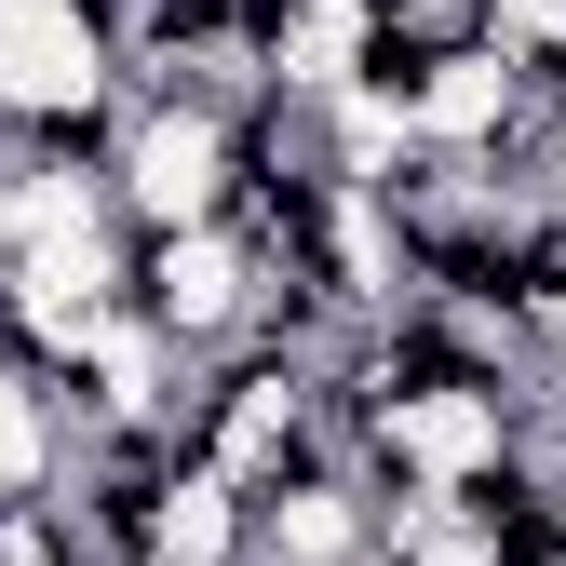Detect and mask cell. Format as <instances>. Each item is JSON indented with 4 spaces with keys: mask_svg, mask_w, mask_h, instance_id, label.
<instances>
[{
    "mask_svg": "<svg viewBox=\"0 0 566 566\" xmlns=\"http://www.w3.org/2000/svg\"><path fill=\"white\" fill-rule=\"evenodd\" d=\"M189 459L256 500V485L311 472V459H350V446H337L324 378L297 365V350H230V365H202V391H189Z\"/></svg>",
    "mask_w": 566,
    "mask_h": 566,
    "instance_id": "obj_2",
    "label": "cell"
},
{
    "mask_svg": "<svg viewBox=\"0 0 566 566\" xmlns=\"http://www.w3.org/2000/svg\"><path fill=\"white\" fill-rule=\"evenodd\" d=\"M108 202H122L135 243L217 230L243 202V108H217V95H122V122H108Z\"/></svg>",
    "mask_w": 566,
    "mask_h": 566,
    "instance_id": "obj_1",
    "label": "cell"
},
{
    "mask_svg": "<svg viewBox=\"0 0 566 566\" xmlns=\"http://www.w3.org/2000/svg\"><path fill=\"white\" fill-rule=\"evenodd\" d=\"M243 553H256L243 485H217L202 459H163L149 513H135V566H243Z\"/></svg>",
    "mask_w": 566,
    "mask_h": 566,
    "instance_id": "obj_6",
    "label": "cell"
},
{
    "mask_svg": "<svg viewBox=\"0 0 566 566\" xmlns=\"http://www.w3.org/2000/svg\"><path fill=\"white\" fill-rule=\"evenodd\" d=\"M256 553L243 566H378V485L350 472V459H311V472H283L256 485Z\"/></svg>",
    "mask_w": 566,
    "mask_h": 566,
    "instance_id": "obj_5",
    "label": "cell"
},
{
    "mask_svg": "<svg viewBox=\"0 0 566 566\" xmlns=\"http://www.w3.org/2000/svg\"><path fill=\"white\" fill-rule=\"evenodd\" d=\"M54 459H67V391L28 378L14 350H0V500H41Z\"/></svg>",
    "mask_w": 566,
    "mask_h": 566,
    "instance_id": "obj_7",
    "label": "cell"
},
{
    "mask_svg": "<svg viewBox=\"0 0 566 566\" xmlns=\"http://www.w3.org/2000/svg\"><path fill=\"white\" fill-rule=\"evenodd\" d=\"M135 324H149L163 350H189V365H230V350H256V243L217 217V230H163V243H135Z\"/></svg>",
    "mask_w": 566,
    "mask_h": 566,
    "instance_id": "obj_4",
    "label": "cell"
},
{
    "mask_svg": "<svg viewBox=\"0 0 566 566\" xmlns=\"http://www.w3.org/2000/svg\"><path fill=\"white\" fill-rule=\"evenodd\" d=\"M0 108L41 149H108V122H122L108 0H0Z\"/></svg>",
    "mask_w": 566,
    "mask_h": 566,
    "instance_id": "obj_3",
    "label": "cell"
}]
</instances>
